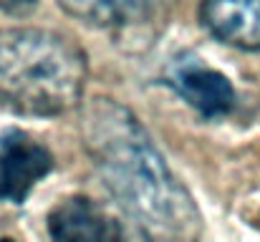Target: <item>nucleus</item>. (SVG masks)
I'll use <instances>...</instances> for the list:
<instances>
[{"label":"nucleus","mask_w":260,"mask_h":242,"mask_svg":"<svg viewBox=\"0 0 260 242\" xmlns=\"http://www.w3.org/2000/svg\"><path fill=\"white\" fill-rule=\"evenodd\" d=\"M84 147L111 197L154 242H197L202 217L139 119L114 98L84 114Z\"/></svg>","instance_id":"obj_1"},{"label":"nucleus","mask_w":260,"mask_h":242,"mask_svg":"<svg viewBox=\"0 0 260 242\" xmlns=\"http://www.w3.org/2000/svg\"><path fill=\"white\" fill-rule=\"evenodd\" d=\"M86 53L43 28L0 30V109L18 116H61L84 98Z\"/></svg>","instance_id":"obj_2"},{"label":"nucleus","mask_w":260,"mask_h":242,"mask_svg":"<svg viewBox=\"0 0 260 242\" xmlns=\"http://www.w3.org/2000/svg\"><path fill=\"white\" fill-rule=\"evenodd\" d=\"M165 81L205 119H220L235 106V88L230 79L189 51L177 53L167 63Z\"/></svg>","instance_id":"obj_3"},{"label":"nucleus","mask_w":260,"mask_h":242,"mask_svg":"<svg viewBox=\"0 0 260 242\" xmlns=\"http://www.w3.org/2000/svg\"><path fill=\"white\" fill-rule=\"evenodd\" d=\"M53 169L51 149L20 129L0 134V202L20 204Z\"/></svg>","instance_id":"obj_4"},{"label":"nucleus","mask_w":260,"mask_h":242,"mask_svg":"<svg viewBox=\"0 0 260 242\" xmlns=\"http://www.w3.org/2000/svg\"><path fill=\"white\" fill-rule=\"evenodd\" d=\"M51 242H124V230L88 197L61 199L48 212Z\"/></svg>","instance_id":"obj_5"},{"label":"nucleus","mask_w":260,"mask_h":242,"mask_svg":"<svg viewBox=\"0 0 260 242\" xmlns=\"http://www.w3.org/2000/svg\"><path fill=\"white\" fill-rule=\"evenodd\" d=\"M200 18L207 30L240 51H260V3H205Z\"/></svg>","instance_id":"obj_6"},{"label":"nucleus","mask_w":260,"mask_h":242,"mask_svg":"<svg viewBox=\"0 0 260 242\" xmlns=\"http://www.w3.org/2000/svg\"><path fill=\"white\" fill-rule=\"evenodd\" d=\"M61 10L96 28H121L144 20L152 5L144 3H61Z\"/></svg>","instance_id":"obj_7"},{"label":"nucleus","mask_w":260,"mask_h":242,"mask_svg":"<svg viewBox=\"0 0 260 242\" xmlns=\"http://www.w3.org/2000/svg\"><path fill=\"white\" fill-rule=\"evenodd\" d=\"M0 242H15V240H8V237H5V240H0Z\"/></svg>","instance_id":"obj_8"}]
</instances>
